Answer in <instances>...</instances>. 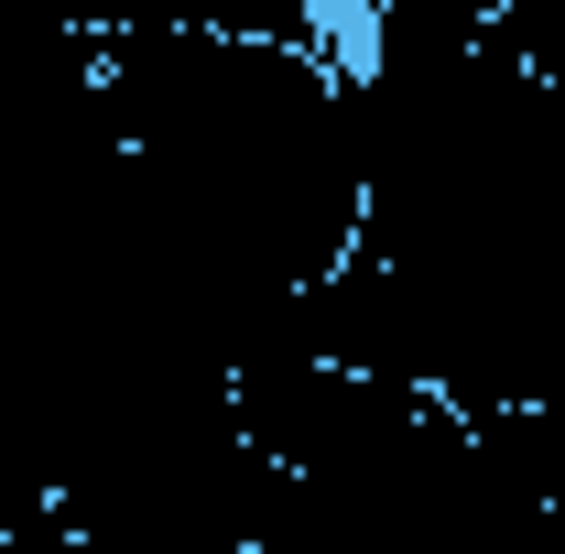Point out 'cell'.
Returning <instances> with one entry per match:
<instances>
[{
	"mask_svg": "<svg viewBox=\"0 0 565 554\" xmlns=\"http://www.w3.org/2000/svg\"><path fill=\"white\" fill-rule=\"evenodd\" d=\"M0 554H11V533H0Z\"/></svg>",
	"mask_w": 565,
	"mask_h": 554,
	"instance_id": "cell-2",
	"label": "cell"
},
{
	"mask_svg": "<svg viewBox=\"0 0 565 554\" xmlns=\"http://www.w3.org/2000/svg\"><path fill=\"white\" fill-rule=\"evenodd\" d=\"M370 33H479L500 0H359Z\"/></svg>",
	"mask_w": 565,
	"mask_h": 554,
	"instance_id": "cell-1",
	"label": "cell"
}]
</instances>
